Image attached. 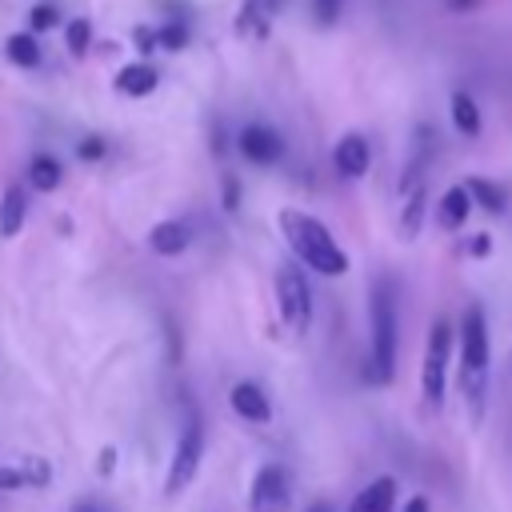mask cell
<instances>
[{
  "mask_svg": "<svg viewBox=\"0 0 512 512\" xmlns=\"http://www.w3.org/2000/svg\"><path fill=\"white\" fill-rule=\"evenodd\" d=\"M284 4H288V0H268V8H272V12H280Z\"/></svg>",
  "mask_w": 512,
  "mask_h": 512,
  "instance_id": "obj_34",
  "label": "cell"
},
{
  "mask_svg": "<svg viewBox=\"0 0 512 512\" xmlns=\"http://www.w3.org/2000/svg\"><path fill=\"white\" fill-rule=\"evenodd\" d=\"M228 404H232V412H236L240 420H248V424H268V420H272V400H268V396H264V388H260V384H252V380L232 384Z\"/></svg>",
  "mask_w": 512,
  "mask_h": 512,
  "instance_id": "obj_9",
  "label": "cell"
},
{
  "mask_svg": "<svg viewBox=\"0 0 512 512\" xmlns=\"http://www.w3.org/2000/svg\"><path fill=\"white\" fill-rule=\"evenodd\" d=\"M276 220H280V236L288 240L292 256H300L304 268H312V272H320V276H344V272H348L344 248L332 240V232H328L316 216L296 212V208H284Z\"/></svg>",
  "mask_w": 512,
  "mask_h": 512,
  "instance_id": "obj_1",
  "label": "cell"
},
{
  "mask_svg": "<svg viewBox=\"0 0 512 512\" xmlns=\"http://www.w3.org/2000/svg\"><path fill=\"white\" fill-rule=\"evenodd\" d=\"M340 8H344V0H312V16H316V24H336Z\"/></svg>",
  "mask_w": 512,
  "mask_h": 512,
  "instance_id": "obj_25",
  "label": "cell"
},
{
  "mask_svg": "<svg viewBox=\"0 0 512 512\" xmlns=\"http://www.w3.org/2000/svg\"><path fill=\"white\" fill-rule=\"evenodd\" d=\"M468 192H472V200H476L480 208H488V212H500V208H504V192H500L496 184L480 180V176L468 180Z\"/></svg>",
  "mask_w": 512,
  "mask_h": 512,
  "instance_id": "obj_23",
  "label": "cell"
},
{
  "mask_svg": "<svg viewBox=\"0 0 512 512\" xmlns=\"http://www.w3.org/2000/svg\"><path fill=\"white\" fill-rule=\"evenodd\" d=\"M292 504V476L284 464H264L248 488V508L252 512H288Z\"/></svg>",
  "mask_w": 512,
  "mask_h": 512,
  "instance_id": "obj_7",
  "label": "cell"
},
{
  "mask_svg": "<svg viewBox=\"0 0 512 512\" xmlns=\"http://www.w3.org/2000/svg\"><path fill=\"white\" fill-rule=\"evenodd\" d=\"M448 356H452V328L448 320H436L428 332V348H424V364H420V392L432 408L444 404V388H448Z\"/></svg>",
  "mask_w": 512,
  "mask_h": 512,
  "instance_id": "obj_5",
  "label": "cell"
},
{
  "mask_svg": "<svg viewBox=\"0 0 512 512\" xmlns=\"http://www.w3.org/2000/svg\"><path fill=\"white\" fill-rule=\"evenodd\" d=\"M72 512H108V504H100V500H76Z\"/></svg>",
  "mask_w": 512,
  "mask_h": 512,
  "instance_id": "obj_30",
  "label": "cell"
},
{
  "mask_svg": "<svg viewBox=\"0 0 512 512\" xmlns=\"http://www.w3.org/2000/svg\"><path fill=\"white\" fill-rule=\"evenodd\" d=\"M332 164H336V172H340L344 180H360V176L368 172V164H372L368 140H364V136H356V132L340 136V140H336V148H332Z\"/></svg>",
  "mask_w": 512,
  "mask_h": 512,
  "instance_id": "obj_10",
  "label": "cell"
},
{
  "mask_svg": "<svg viewBox=\"0 0 512 512\" xmlns=\"http://www.w3.org/2000/svg\"><path fill=\"white\" fill-rule=\"evenodd\" d=\"M236 144H240L244 160H252V164H276V160L284 156V140H280V132L268 128V124H248Z\"/></svg>",
  "mask_w": 512,
  "mask_h": 512,
  "instance_id": "obj_8",
  "label": "cell"
},
{
  "mask_svg": "<svg viewBox=\"0 0 512 512\" xmlns=\"http://www.w3.org/2000/svg\"><path fill=\"white\" fill-rule=\"evenodd\" d=\"M312 512H324V508H312Z\"/></svg>",
  "mask_w": 512,
  "mask_h": 512,
  "instance_id": "obj_35",
  "label": "cell"
},
{
  "mask_svg": "<svg viewBox=\"0 0 512 512\" xmlns=\"http://www.w3.org/2000/svg\"><path fill=\"white\" fill-rule=\"evenodd\" d=\"M200 460H204V424L192 420V424L180 432V440H176V452H172V464H168L164 492H168V496H180V492L196 480Z\"/></svg>",
  "mask_w": 512,
  "mask_h": 512,
  "instance_id": "obj_6",
  "label": "cell"
},
{
  "mask_svg": "<svg viewBox=\"0 0 512 512\" xmlns=\"http://www.w3.org/2000/svg\"><path fill=\"white\" fill-rule=\"evenodd\" d=\"M156 36H160V48H168V52H180L188 44V28L184 24H160Z\"/></svg>",
  "mask_w": 512,
  "mask_h": 512,
  "instance_id": "obj_24",
  "label": "cell"
},
{
  "mask_svg": "<svg viewBox=\"0 0 512 512\" xmlns=\"http://www.w3.org/2000/svg\"><path fill=\"white\" fill-rule=\"evenodd\" d=\"M60 176H64V168H60L56 156H48V152L32 156V164H28V180H32L36 192H52V188L60 184Z\"/></svg>",
  "mask_w": 512,
  "mask_h": 512,
  "instance_id": "obj_19",
  "label": "cell"
},
{
  "mask_svg": "<svg viewBox=\"0 0 512 512\" xmlns=\"http://www.w3.org/2000/svg\"><path fill=\"white\" fill-rule=\"evenodd\" d=\"M16 472H20V484L24 488H48L52 484V464L44 456H24L16 464Z\"/></svg>",
  "mask_w": 512,
  "mask_h": 512,
  "instance_id": "obj_21",
  "label": "cell"
},
{
  "mask_svg": "<svg viewBox=\"0 0 512 512\" xmlns=\"http://www.w3.org/2000/svg\"><path fill=\"white\" fill-rule=\"evenodd\" d=\"M404 196V208H400V236L412 240L420 232V220H424V184H412L400 192Z\"/></svg>",
  "mask_w": 512,
  "mask_h": 512,
  "instance_id": "obj_17",
  "label": "cell"
},
{
  "mask_svg": "<svg viewBox=\"0 0 512 512\" xmlns=\"http://www.w3.org/2000/svg\"><path fill=\"white\" fill-rule=\"evenodd\" d=\"M472 252H476V256L488 252V236H476V240H472Z\"/></svg>",
  "mask_w": 512,
  "mask_h": 512,
  "instance_id": "obj_33",
  "label": "cell"
},
{
  "mask_svg": "<svg viewBox=\"0 0 512 512\" xmlns=\"http://www.w3.org/2000/svg\"><path fill=\"white\" fill-rule=\"evenodd\" d=\"M276 12L268 8V0H244L240 4V16H236V32L244 36V40H260L264 32H268V20H272Z\"/></svg>",
  "mask_w": 512,
  "mask_h": 512,
  "instance_id": "obj_16",
  "label": "cell"
},
{
  "mask_svg": "<svg viewBox=\"0 0 512 512\" xmlns=\"http://www.w3.org/2000/svg\"><path fill=\"white\" fill-rule=\"evenodd\" d=\"M460 392H464L472 416L480 420L484 392H488V324H484L480 304L464 308V316H460Z\"/></svg>",
  "mask_w": 512,
  "mask_h": 512,
  "instance_id": "obj_2",
  "label": "cell"
},
{
  "mask_svg": "<svg viewBox=\"0 0 512 512\" xmlns=\"http://www.w3.org/2000/svg\"><path fill=\"white\" fill-rule=\"evenodd\" d=\"M76 152H80V160H100V156H104V152H108V144H104V140H100V136H84V140H80V148H76Z\"/></svg>",
  "mask_w": 512,
  "mask_h": 512,
  "instance_id": "obj_28",
  "label": "cell"
},
{
  "mask_svg": "<svg viewBox=\"0 0 512 512\" xmlns=\"http://www.w3.org/2000/svg\"><path fill=\"white\" fill-rule=\"evenodd\" d=\"M392 504H396V480L392 476H376L368 488L356 492L348 512H392Z\"/></svg>",
  "mask_w": 512,
  "mask_h": 512,
  "instance_id": "obj_12",
  "label": "cell"
},
{
  "mask_svg": "<svg viewBox=\"0 0 512 512\" xmlns=\"http://www.w3.org/2000/svg\"><path fill=\"white\" fill-rule=\"evenodd\" d=\"M188 244H192L188 220H160V224L148 232V248H152L156 256H180Z\"/></svg>",
  "mask_w": 512,
  "mask_h": 512,
  "instance_id": "obj_11",
  "label": "cell"
},
{
  "mask_svg": "<svg viewBox=\"0 0 512 512\" xmlns=\"http://www.w3.org/2000/svg\"><path fill=\"white\" fill-rule=\"evenodd\" d=\"M156 84H160V72L148 60L128 64V68L116 72V92H124V96H148Z\"/></svg>",
  "mask_w": 512,
  "mask_h": 512,
  "instance_id": "obj_14",
  "label": "cell"
},
{
  "mask_svg": "<svg viewBox=\"0 0 512 512\" xmlns=\"http://www.w3.org/2000/svg\"><path fill=\"white\" fill-rule=\"evenodd\" d=\"M276 308H280L284 328L308 332V324H312V288H308V276L296 264H280V272H276Z\"/></svg>",
  "mask_w": 512,
  "mask_h": 512,
  "instance_id": "obj_4",
  "label": "cell"
},
{
  "mask_svg": "<svg viewBox=\"0 0 512 512\" xmlns=\"http://www.w3.org/2000/svg\"><path fill=\"white\" fill-rule=\"evenodd\" d=\"M28 216V192L20 184H8L0 196V236H16Z\"/></svg>",
  "mask_w": 512,
  "mask_h": 512,
  "instance_id": "obj_13",
  "label": "cell"
},
{
  "mask_svg": "<svg viewBox=\"0 0 512 512\" xmlns=\"http://www.w3.org/2000/svg\"><path fill=\"white\" fill-rule=\"evenodd\" d=\"M452 124L464 132V136H480V108L468 92H452Z\"/></svg>",
  "mask_w": 512,
  "mask_h": 512,
  "instance_id": "obj_20",
  "label": "cell"
},
{
  "mask_svg": "<svg viewBox=\"0 0 512 512\" xmlns=\"http://www.w3.org/2000/svg\"><path fill=\"white\" fill-rule=\"evenodd\" d=\"M396 296L388 284L372 288V380L376 384H392L396 376Z\"/></svg>",
  "mask_w": 512,
  "mask_h": 512,
  "instance_id": "obj_3",
  "label": "cell"
},
{
  "mask_svg": "<svg viewBox=\"0 0 512 512\" xmlns=\"http://www.w3.org/2000/svg\"><path fill=\"white\" fill-rule=\"evenodd\" d=\"M220 196H224V208H228V212H236V208H240V180H236L232 172L224 176V184H220Z\"/></svg>",
  "mask_w": 512,
  "mask_h": 512,
  "instance_id": "obj_27",
  "label": "cell"
},
{
  "mask_svg": "<svg viewBox=\"0 0 512 512\" xmlns=\"http://www.w3.org/2000/svg\"><path fill=\"white\" fill-rule=\"evenodd\" d=\"M64 44H68L72 56H84V52L92 48V24H88L84 16L68 20V24H64Z\"/></svg>",
  "mask_w": 512,
  "mask_h": 512,
  "instance_id": "obj_22",
  "label": "cell"
},
{
  "mask_svg": "<svg viewBox=\"0 0 512 512\" xmlns=\"http://www.w3.org/2000/svg\"><path fill=\"white\" fill-rule=\"evenodd\" d=\"M472 192H468V184H456V188H448L444 196H440V208H436V216H440V224L444 228H460L464 220H468V212H472Z\"/></svg>",
  "mask_w": 512,
  "mask_h": 512,
  "instance_id": "obj_15",
  "label": "cell"
},
{
  "mask_svg": "<svg viewBox=\"0 0 512 512\" xmlns=\"http://www.w3.org/2000/svg\"><path fill=\"white\" fill-rule=\"evenodd\" d=\"M400 512H432V504H428V496H412V500H408Z\"/></svg>",
  "mask_w": 512,
  "mask_h": 512,
  "instance_id": "obj_31",
  "label": "cell"
},
{
  "mask_svg": "<svg viewBox=\"0 0 512 512\" xmlns=\"http://www.w3.org/2000/svg\"><path fill=\"white\" fill-rule=\"evenodd\" d=\"M132 36H136V44H140V52H144V56H148V52H156V48H160V36H156V32H152V28H136V32H132Z\"/></svg>",
  "mask_w": 512,
  "mask_h": 512,
  "instance_id": "obj_29",
  "label": "cell"
},
{
  "mask_svg": "<svg viewBox=\"0 0 512 512\" xmlns=\"http://www.w3.org/2000/svg\"><path fill=\"white\" fill-rule=\"evenodd\" d=\"M52 24H56V8H52V4H36V8L28 12V28H32V32L52 28Z\"/></svg>",
  "mask_w": 512,
  "mask_h": 512,
  "instance_id": "obj_26",
  "label": "cell"
},
{
  "mask_svg": "<svg viewBox=\"0 0 512 512\" xmlns=\"http://www.w3.org/2000/svg\"><path fill=\"white\" fill-rule=\"evenodd\" d=\"M4 52H8V60L20 64V68H36V64H40V44H36L32 28H28V32H12V36L4 40Z\"/></svg>",
  "mask_w": 512,
  "mask_h": 512,
  "instance_id": "obj_18",
  "label": "cell"
},
{
  "mask_svg": "<svg viewBox=\"0 0 512 512\" xmlns=\"http://www.w3.org/2000/svg\"><path fill=\"white\" fill-rule=\"evenodd\" d=\"M112 460H116V452L104 448V452H100V472H112Z\"/></svg>",
  "mask_w": 512,
  "mask_h": 512,
  "instance_id": "obj_32",
  "label": "cell"
}]
</instances>
